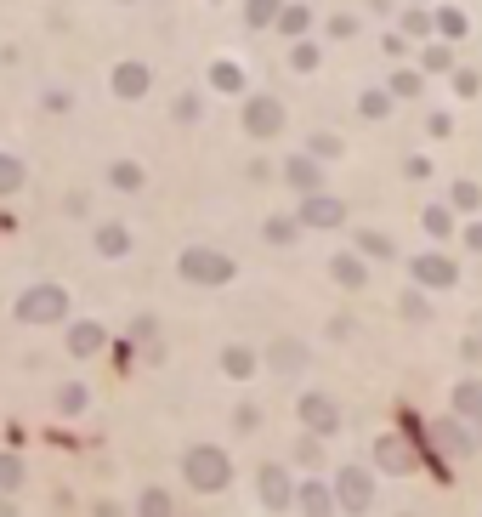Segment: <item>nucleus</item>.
<instances>
[{"instance_id": "obj_49", "label": "nucleus", "mask_w": 482, "mask_h": 517, "mask_svg": "<svg viewBox=\"0 0 482 517\" xmlns=\"http://www.w3.org/2000/svg\"><path fill=\"white\" fill-rule=\"evenodd\" d=\"M454 91H460V97H477V91H482V74H477V69H454Z\"/></svg>"}, {"instance_id": "obj_5", "label": "nucleus", "mask_w": 482, "mask_h": 517, "mask_svg": "<svg viewBox=\"0 0 482 517\" xmlns=\"http://www.w3.org/2000/svg\"><path fill=\"white\" fill-rule=\"evenodd\" d=\"M295 421H301V432L335 438V432L346 427V410H341V398H335V393H324V387H307V393L295 398Z\"/></svg>"}, {"instance_id": "obj_3", "label": "nucleus", "mask_w": 482, "mask_h": 517, "mask_svg": "<svg viewBox=\"0 0 482 517\" xmlns=\"http://www.w3.org/2000/svg\"><path fill=\"white\" fill-rule=\"evenodd\" d=\"M176 472H182V483H188L193 495H222L227 483H233V455L222 444H188Z\"/></svg>"}, {"instance_id": "obj_30", "label": "nucleus", "mask_w": 482, "mask_h": 517, "mask_svg": "<svg viewBox=\"0 0 482 517\" xmlns=\"http://www.w3.org/2000/svg\"><path fill=\"white\" fill-rule=\"evenodd\" d=\"M52 404H57V415H63V421H80V415L91 410V387H86V381H69V387H57Z\"/></svg>"}, {"instance_id": "obj_18", "label": "nucleus", "mask_w": 482, "mask_h": 517, "mask_svg": "<svg viewBox=\"0 0 482 517\" xmlns=\"http://www.w3.org/2000/svg\"><path fill=\"white\" fill-rule=\"evenodd\" d=\"M91 250H97L103 262H125V256L137 250V239H131L125 222H97V228H91Z\"/></svg>"}, {"instance_id": "obj_44", "label": "nucleus", "mask_w": 482, "mask_h": 517, "mask_svg": "<svg viewBox=\"0 0 482 517\" xmlns=\"http://www.w3.org/2000/svg\"><path fill=\"white\" fill-rule=\"evenodd\" d=\"M125 336L137 341V347H159V319L154 313H137V319L125 324Z\"/></svg>"}, {"instance_id": "obj_9", "label": "nucleus", "mask_w": 482, "mask_h": 517, "mask_svg": "<svg viewBox=\"0 0 482 517\" xmlns=\"http://www.w3.org/2000/svg\"><path fill=\"white\" fill-rule=\"evenodd\" d=\"M261 358H267V370H273L278 381H301V375L312 370V347L301 336H273Z\"/></svg>"}, {"instance_id": "obj_4", "label": "nucleus", "mask_w": 482, "mask_h": 517, "mask_svg": "<svg viewBox=\"0 0 482 517\" xmlns=\"http://www.w3.org/2000/svg\"><path fill=\"white\" fill-rule=\"evenodd\" d=\"M239 125H244L250 143H273L278 131L290 125V108L278 103L273 91H244L239 97Z\"/></svg>"}, {"instance_id": "obj_43", "label": "nucleus", "mask_w": 482, "mask_h": 517, "mask_svg": "<svg viewBox=\"0 0 482 517\" xmlns=\"http://www.w3.org/2000/svg\"><path fill=\"white\" fill-rule=\"evenodd\" d=\"M171 506H176V495H171V489H165V483H148V489H142V495H137V512H148V517L171 512Z\"/></svg>"}, {"instance_id": "obj_22", "label": "nucleus", "mask_w": 482, "mask_h": 517, "mask_svg": "<svg viewBox=\"0 0 482 517\" xmlns=\"http://www.w3.org/2000/svg\"><path fill=\"white\" fill-rule=\"evenodd\" d=\"M295 506H301V512H335L341 500H335V483H324V478H301V483H295Z\"/></svg>"}, {"instance_id": "obj_42", "label": "nucleus", "mask_w": 482, "mask_h": 517, "mask_svg": "<svg viewBox=\"0 0 482 517\" xmlns=\"http://www.w3.org/2000/svg\"><path fill=\"white\" fill-rule=\"evenodd\" d=\"M278 12H284V0H244V23L250 29H273Z\"/></svg>"}, {"instance_id": "obj_29", "label": "nucleus", "mask_w": 482, "mask_h": 517, "mask_svg": "<svg viewBox=\"0 0 482 517\" xmlns=\"http://www.w3.org/2000/svg\"><path fill=\"white\" fill-rule=\"evenodd\" d=\"M420 69L426 74H454V40H443V35L420 40Z\"/></svg>"}, {"instance_id": "obj_26", "label": "nucleus", "mask_w": 482, "mask_h": 517, "mask_svg": "<svg viewBox=\"0 0 482 517\" xmlns=\"http://www.w3.org/2000/svg\"><path fill=\"white\" fill-rule=\"evenodd\" d=\"M397 29H403L409 40H431L437 35V18H431L420 0H403V6H397Z\"/></svg>"}, {"instance_id": "obj_51", "label": "nucleus", "mask_w": 482, "mask_h": 517, "mask_svg": "<svg viewBox=\"0 0 482 517\" xmlns=\"http://www.w3.org/2000/svg\"><path fill=\"white\" fill-rule=\"evenodd\" d=\"M460 245L471 250V256H482V222H465V233H460Z\"/></svg>"}, {"instance_id": "obj_55", "label": "nucleus", "mask_w": 482, "mask_h": 517, "mask_svg": "<svg viewBox=\"0 0 482 517\" xmlns=\"http://www.w3.org/2000/svg\"><path fill=\"white\" fill-rule=\"evenodd\" d=\"M52 6H69V0H52Z\"/></svg>"}, {"instance_id": "obj_23", "label": "nucleus", "mask_w": 482, "mask_h": 517, "mask_svg": "<svg viewBox=\"0 0 482 517\" xmlns=\"http://www.w3.org/2000/svg\"><path fill=\"white\" fill-rule=\"evenodd\" d=\"M108 188H114V194H142V188H148V171H142V160H108Z\"/></svg>"}, {"instance_id": "obj_11", "label": "nucleus", "mask_w": 482, "mask_h": 517, "mask_svg": "<svg viewBox=\"0 0 482 517\" xmlns=\"http://www.w3.org/2000/svg\"><path fill=\"white\" fill-rule=\"evenodd\" d=\"M335 500H341V512H369L375 506V472L369 466H341L335 472Z\"/></svg>"}, {"instance_id": "obj_39", "label": "nucleus", "mask_w": 482, "mask_h": 517, "mask_svg": "<svg viewBox=\"0 0 482 517\" xmlns=\"http://www.w3.org/2000/svg\"><path fill=\"white\" fill-rule=\"evenodd\" d=\"M261 427H267V410H261L256 398H239V404H233V432H244V438H256Z\"/></svg>"}, {"instance_id": "obj_25", "label": "nucleus", "mask_w": 482, "mask_h": 517, "mask_svg": "<svg viewBox=\"0 0 482 517\" xmlns=\"http://www.w3.org/2000/svg\"><path fill=\"white\" fill-rule=\"evenodd\" d=\"M392 108H397L392 86H363V91H358V120L380 125V120H392Z\"/></svg>"}, {"instance_id": "obj_24", "label": "nucleus", "mask_w": 482, "mask_h": 517, "mask_svg": "<svg viewBox=\"0 0 482 517\" xmlns=\"http://www.w3.org/2000/svg\"><path fill=\"white\" fill-rule=\"evenodd\" d=\"M29 188V160L12 154V148H0V199H18Z\"/></svg>"}, {"instance_id": "obj_41", "label": "nucleus", "mask_w": 482, "mask_h": 517, "mask_svg": "<svg viewBox=\"0 0 482 517\" xmlns=\"http://www.w3.org/2000/svg\"><path fill=\"white\" fill-rule=\"evenodd\" d=\"M307 154H318L324 165H335V160H346V143L335 137V131H312V137H307Z\"/></svg>"}, {"instance_id": "obj_56", "label": "nucleus", "mask_w": 482, "mask_h": 517, "mask_svg": "<svg viewBox=\"0 0 482 517\" xmlns=\"http://www.w3.org/2000/svg\"><path fill=\"white\" fill-rule=\"evenodd\" d=\"M477 438H482V427H477Z\"/></svg>"}, {"instance_id": "obj_8", "label": "nucleus", "mask_w": 482, "mask_h": 517, "mask_svg": "<svg viewBox=\"0 0 482 517\" xmlns=\"http://www.w3.org/2000/svg\"><path fill=\"white\" fill-rule=\"evenodd\" d=\"M295 216L307 222V233H335V228H346V199L341 194H329V188H318V194H301L295 199Z\"/></svg>"}, {"instance_id": "obj_19", "label": "nucleus", "mask_w": 482, "mask_h": 517, "mask_svg": "<svg viewBox=\"0 0 482 517\" xmlns=\"http://www.w3.org/2000/svg\"><path fill=\"white\" fill-rule=\"evenodd\" d=\"M205 80H210V91H216V97H244V91H250V74H244L239 57H216Z\"/></svg>"}, {"instance_id": "obj_31", "label": "nucleus", "mask_w": 482, "mask_h": 517, "mask_svg": "<svg viewBox=\"0 0 482 517\" xmlns=\"http://www.w3.org/2000/svg\"><path fill=\"white\" fill-rule=\"evenodd\" d=\"M420 228L431 233V239H454V228H460V211H454V205H426V211H420Z\"/></svg>"}, {"instance_id": "obj_48", "label": "nucleus", "mask_w": 482, "mask_h": 517, "mask_svg": "<svg viewBox=\"0 0 482 517\" xmlns=\"http://www.w3.org/2000/svg\"><path fill=\"white\" fill-rule=\"evenodd\" d=\"M40 108H46V114H69V108H74V91H63V86L40 91Z\"/></svg>"}, {"instance_id": "obj_14", "label": "nucleus", "mask_w": 482, "mask_h": 517, "mask_svg": "<svg viewBox=\"0 0 482 517\" xmlns=\"http://www.w3.org/2000/svg\"><path fill=\"white\" fill-rule=\"evenodd\" d=\"M108 341H114V336H108L103 319H69V324H63V353H69V358H97Z\"/></svg>"}, {"instance_id": "obj_46", "label": "nucleus", "mask_w": 482, "mask_h": 517, "mask_svg": "<svg viewBox=\"0 0 482 517\" xmlns=\"http://www.w3.org/2000/svg\"><path fill=\"white\" fill-rule=\"evenodd\" d=\"M63 216H69V222H86V216H91V194H86V188H69V194H63Z\"/></svg>"}, {"instance_id": "obj_38", "label": "nucleus", "mask_w": 482, "mask_h": 517, "mask_svg": "<svg viewBox=\"0 0 482 517\" xmlns=\"http://www.w3.org/2000/svg\"><path fill=\"white\" fill-rule=\"evenodd\" d=\"M431 18H437V35H443V40H465V35H471V18H465V6H437Z\"/></svg>"}, {"instance_id": "obj_27", "label": "nucleus", "mask_w": 482, "mask_h": 517, "mask_svg": "<svg viewBox=\"0 0 482 517\" xmlns=\"http://www.w3.org/2000/svg\"><path fill=\"white\" fill-rule=\"evenodd\" d=\"M312 23H318V18H312L307 0H284V12H278L273 29H278L284 40H301V35H312Z\"/></svg>"}, {"instance_id": "obj_20", "label": "nucleus", "mask_w": 482, "mask_h": 517, "mask_svg": "<svg viewBox=\"0 0 482 517\" xmlns=\"http://www.w3.org/2000/svg\"><path fill=\"white\" fill-rule=\"evenodd\" d=\"M448 410L465 415L471 427H482V375H460V381H454V393H448Z\"/></svg>"}, {"instance_id": "obj_58", "label": "nucleus", "mask_w": 482, "mask_h": 517, "mask_svg": "<svg viewBox=\"0 0 482 517\" xmlns=\"http://www.w3.org/2000/svg\"><path fill=\"white\" fill-rule=\"evenodd\" d=\"M420 6H426V0H420Z\"/></svg>"}, {"instance_id": "obj_36", "label": "nucleus", "mask_w": 482, "mask_h": 517, "mask_svg": "<svg viewBox=\"0 0 482 517\" xmlns=\"http://www.w3.org/2000/svg\"><path fill=\"white\" fill-rule=\"evenodd\" d=\"M448 205H454L460 216H477V211H482V182L454 177V188H448Z\"/></svg>"}, {"instance_id": "obj_16", "label": "nucleus", "mask_w": 482, "mask_h": 517, "mask_svg": "<svg viewBox=\"0 0 482 517\" xmlns=\"http://www.w3.org/2000/svg\"><path fill=\"white\" fill-rule=\"evenodd\" d=\"M216 364H222V375H227V381H239V387H244V381H256V375L267 370V358H261L250 341H227L222 353H216Z\"/></svg>"}, {"instance_id": "obj_53", "label": "nucleus", "mask_w": 482, "mask_h": 517, "mask_svg": "<svg viewBox=\"0 0 482 517\" xmlns=\"http://www.w3.org/2000/svg\"><path fill=\"white\" fill-rule=\"evenodd\" d=\"M369 12H380V18H397V0H369Z\"/></svg>"}, {"instance_id": "obj_54", "label": "nucleus", "mask_w": 482, "mask_h": 517, "mask_svg": "<svg viewBox=\"0 0 482 517\" xmlns=\"http://www.w3.org/2000/svg\"><path fill=\"white\" fill-rule=\"evenodd\" d=\"M114 6H137V0H114Z\"/></svg>"}, {"instance_id": "obj_57", "label": "nucleus", "mask_w": 482, "mask_h": 517, "mask_svg": "<svg viewBox=\"0 0 482 517\" xmlns=\"http://www.w3.org/2000/svg\"><path fill=\"white\" fill-rule=\"evenodd\" d=\"M210 6H216V0H210Z\"/></svg>"}, {"instance_id": "obj_7", "label": "nucleus", "mask_w": 482, "mask_h": 517, "mask_svg": "<svg viewBox=\"0 0 482 517\" xmlns=\"http://www.w3.org/2000/svg\"><path fill=\"white\" fill-rule=\"evenodd\" d=\"M409 279L420 290H431V296H443V290L460 285V262H454L448 250H414V256H409Z\"/></svg>"}, {"instance_id": "obj_17", "label": "nucleus", "mask_w": 482, "mask_h": 517, "mask_svg": "<svg viewBox=\"0 0 482 517\" xmlns=\"http://www.w3.org/2000/svg\"><path fill=\"white\" fill-rule=\"evenodd\" d=\"M329 279H335L341 290H352V296H358V290H369V256H363L358 245L335 250V256H329Z\"/></svg>"}, {"instance_id": "obj_45", "label": "nucleus", "mask_w": 482, "mask_h": 517, "mask_svg": "<svg viewBox=\"0 0 482 517\" xmlns=\"http://www.w3.org/2000/svg\"><path fill=\"white\" fill-rule=\"evenodd\" d=\"M358 29H363L358 12H335V18L324 23V35H329V40H358Z\"/></svg>"}, {"instance_id": "obj_33", "label": "nucleus", "mask_w": 482, "mask_h": 517, "mask_svg": "<svg viewBox=\"0 0 482 517\" xmlns=\"http://www.w3.org/2000/svg\"><path fill=\"white\" fill-rule=\"evenodd\" d=\"M23 483H29V461H23V449H0V489H6V495H12V489H23Z\"/></svg>"}, {"instance_id": "obj_21", "label": "nucleus", "mask_w": 482, "mask_h": 517, "mask_svg": "<svg viewBox=\"0 0 482 517\" xmlns=\"http://www.w3.org/2000/svg\"><path fill=\"white\" fill-rule=\"evenodd\" d=\"M301 233H307V222H301L295 211L267 216V222H261V239H267L273 250H295V245H301Z\"/></svg>"}, {"instance_id": "obj_1", "label": "nucleus", "mask_w": 482, "mask_h": 517, "mask_svg": "<svg viewBox=\"0 0 482 517\" xmlns=\"http://www.w3.org/2000/svg\"><path fill=\"white\" fill-rule=\"evenodd\" d=\"M69 313H74V290L57 285V279L23 285L18 302H12V319L29 324V330H57V324H69Z\"/></svg>"}, {"instance_id": "obj_40", "label": "nucleus", "mask_w": 482, "mask_h": 517, "mask_svg": "<svg viewBox=\"0 0 482 517\" xmlns=\"http://www.w3.org/2000/svg\"><path fill=\"white\" fill-rule=\"evenodd\" d=\"M295 466H301V472H318V466H324V438H318V432H301V438H295Z\"/></svg>"}, {"instance_id": "obj_35", "label": "nucleus", "mask_w": 482, "mask_h": 517, "mask_svg": "<svg viewBox=\"0 0 482 517\" xmlns=\"http://www.w3.org/2000/svg\"><path fill=\"white\" fill-rule=\"evenodd\" d=\"M318 63H324V46H318L312 35L290 40V69H295V74H318Z\"/></svg>"}, {"instance_id": "obj_2", "label": "nucleus", "mask_w": 482, "mask_h": 517, "mask_svg": "<svg viewBox=\"0 0 482 517\" xmlns=\"http://www.w3.org/2000/svg\"><path fill=\"white\" fill-rule=\"evenodd\" d=\"M176 279L193 290H227L239 279V262L233 250H216V245H182L176 250Z\"/></svg>"}, {"instance_id": "obj_47", "label": "nucleus", "mask_w": 482, "mask_h": 517, "mask_svg": "<svg viewBox=\"0 0 482 517\" xmlns=\"http://www.w3.org/2000/svg\"><path fill=\"white\" fill-rule=\"evenodd\" d=\"M324 336H329V341H341V347H346V341L358 336V319H352V313H335V319L324 324Z\"/></svg>"}, {"instance_id": "obj_15", "label": "nucleus", "mask_w": 482, "mask_h": 517, "mask_svg": "<svg viewBox=\"0 0 482 517\" xmlns=\"http://www.w3.org/2000/svg\"><path fill=\"white\" fill-rule=\"evenodd\" d=\"M375 466L392 472V478L414 472V432H380L375 438Z\"/></svg>"}, {"instance_id": "obj_13", "label": "nucleus", "mask_w": 482, "mask_h": 517, "mask_svg": "<svg viewBox=\"0 0 482 517\" xmlns=\"http://www.w3.org/2000/svg\"><path fill=\"white\" fill-rule=\"evenodd\" d=\"M278 182H284L295 199H301V194H318V188H324V160L301 148V154H290V160H278Z\"/></svg>"}, {"instance_id": "obj_28", "label": "nucleus", "mask_w": 482, "mask_h": 517, "mask_svg": "<svg viewBox=\"0 0 482 517\" xmlns=\"http://www.w3.org/2000/svg\"><path fill=\"white\" fill-rule=\"evenodd\" d=\"M352 245L369 256V262H397V239L380 228H352Z\"/></svg>"}, {"instance_id": "obj_32", "label": "nucleus", "mask_w": 482, "mask_h": 517, "mask_svg": "<svg viewBox=\"0 0 482 517\" xmlns=\"http://www.w3.org/2000/svg\"><path fill=\"white\" fill-rule=\"evenodd\" d=\"M397 319H409V324H426L431 319V290H420L409 279V290H403V296H397Z\"/></svg>"}, {"instance_id": "obj_37", "label": "nucleus", "mask_w": 482, "mask_h": 517, "mask_svg": "<svg viewBox=\"0 0 482 517\" xmlns=\"http://www.w3.org/2000/svg\"><path fill=\"white\" fill-rule=\"evenodd\" d=\"M171 120L176 125H199V120H205V91H176V97H171Z\"/></svg>"}, {"instance_id": "obj_50", "label": "nucleus", "mask_w": 482, "mask_h": 517, "mask_svg": "<svg viewBox=\"0 0 482 517\" xmlns=\"http://www.w3.org/2000/svg\"><path fill=\"white\" fill-rule=\"evenodd\" d=\"M403 177H409V182H426V177H431V160H426V154H409V160H403Z\"/></svg>"}, {"instance_id": "obj_34", "label": "nucleus", "mask_w": 482, "mask_h": 517, "mask_svg": "<svg viewBox=\"0 0 482 517\" xmlns=\"http://www.w3.org/2000/svg\"><path fill=\"white\" fill-rule=\"evenodd\" d=\"M386 86H392L397 103H414V97L426 91V69H392L386 74Z\"/></svg>"}, {"instance_id": "obj_6", "label": "nucleus", "mask_w": 482, "mask_h": 517, "mask_svg": "<svg viewBox=\"0 0 482 517\" xmlns=\"http://www.w3.org/2000/svg\"><path fill=\"white\" fill-rule=\"evenodd\" d=\"M426 438L437 444V455H448V461H471V455H482V438L471 432V421L454 415V410H448L443 421H431Z\"/></svg>"}, {"instance_id": "obj_12", "label": "nucleus", "mask_w": 482, "mask_h": 517, "mask_svg": "<svg viewBox=\"0 0 482 517\" xmlns=\"http://www.w3.org/2000/svg\"><path fill=\"white\" fill-rule=\"evenodd\" d=\"M108 91H114L120 103H142V97L154 91V69H148L142 57H120V63L108 69Z\"/></svg>"}, {"instance_id": "obj_52", "label": "nucleus", "mask_w": 482, "mask_h": 517, "mask_svg": "<svg viewBox=\"0 0 482 517\" xmlns=\"http://www.w3.org/2000/svg\"><path fill=\"white\" fill-rule=\"evenodd\" d=\"M426 131H431V137H448V131H454V120H448V114H431Z\"/></svg>"}, {"instance_id": "obj_10", "label": "nucleus", "mask_w": 482, "mask_h": 517, "mask_svg": "<svg viewBox=\"0 0 482 517\" xmlns=\"http://www.w3.org/2000/svg\"><path fill=\"white\" fill-rule=\"evenodd\" d=\"M295 472L284 461H261L256 466V500L267 506V512H284V506H295Z\"/></svg>"}]
</instances>
